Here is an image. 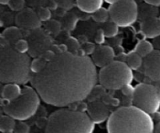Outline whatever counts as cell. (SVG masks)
<instances>
[{"mask_svg":"<svg viewBox=\"0 0 160 133\" xmlns=\"http://www.w3.org/2000/svg\"><path fill=\"white\" fill-rule=\"evenodd\" d=\"M98 79L92 59L70 52L56 55L31 83L46 104L67 107L88 97Z\"/></svg>","mask_w":160,"mask_h":133,"instance_id":"obj_1","label":"cell"},{"mask_svg":"<svg viewBox=\"0 0 160 133\" xmlns=\"http://www.w3.org/2000/svg\"><path fill=\"white\" fill-rule=\"evenodd\" d=\"M31 58L28 54L18 52L13 46L1 39L0 81L2 83L24 85L31 81Z\"/></svg>","mask_w":160,"mask_h":133,"instance_id":"obj_2","label":"cell"},{"mask_svg":"<svg viewBox=\"0 0 160 133\" xmlns=\"http://www.w3.org/2000/svg\"><path fill=\"white\" fill-rule=\"evenodd\" d=\"M108 133H154L151 115L135 106H124L112 112L107 121Z\"/></svg>","mask_w":160,"mask_h":133,"instance_id":"obj_3","label":"cell"},{"mask_svg":"<svg viewBox=\"0 0 160 133\" xmlns=\"http://www.w3.org/2000/svg\"><path fill=\"white\" fill-rule=\"evenodd\" d=\"M45 133H93L95 123L87 113L72 109L56 111L48 117Z\"/></svg>","mask_w":160,"mask_h":133,"instance_id":"obj_4","label":"cell"},{"mask_svg":"<svg viewBox=\"0 0 160 133\" xmlns=\"http://www.w3.org/2000/svg\"><path fill=\"white\" fill-rule=\"evenodd\" d=\"M41 97L34 87L22 88L21 95L15 101L6 102L2 101L5 114L16 121H26L34 116L40 107Z\"/></svg>","mask_w":160,"mask_h":133,"instance_id":"obj_5","label":"cell"},{"mask_svg":"<svg viewBox=\"0 0 160 133\" xmlns=\"http://www.w3.org/2000/svg\"><path fill=\"white\" fill-rule=\"evenodd\" d=\"M134 79L132 69L123 62L113 61L102 68L98 73V81L105 89L112 90H122L129 85Z\"/></svg>","mask_w":160,"mask_h":133,"instance_id":"obj_6","label":"cell"},{"mask_svg":"<svg viewBox=\"0 0 160 133\" xmlns=\"http://www.w3.org/2000/svg\"><path fill=\"white\" fill-rule=\"evenodd\" d=\"M132 101L138 108L153 115L159 112L160 107L159 90L151 84H138L134 87Z\"/></svg>","mask_w":160,"mask_h":133,"instance_id":"obj_7","label":"cell"},{"mask_svg":"<svg viewBox=\"0 0 160 133\" xmlns=\"http://www.w3.org/2000/svg\"><path fill=\"white\" fill-rule=\"evenodd\" d=\"M110 20L119 27H128L136 23L139 17V8L135 0H121L109 6Z\"/></svg>","mask_w":160,"mask_h":133,"instance_id":"obj_8","label":"cell"},{"mask_svg":"<svg viewBox=\"0 0 160 133\" xmlns=\"http://www.w3.org/2000/svg\"><path fill=\"white\" fill-rule=\"evenodd\" d=\"M29 43V55L33 58L41 57L45 51L51 50L52 47L51 37L47 31H42L40 28L34 30L31 34Z\"/></svg>","mask_w":160,"mask_h":133,"instance_id":"obj_9","label":"cell"},{"mask_svg":"<svg viewBox=\"0 0 160 133\" xmlns=\"http://www.w3.org/2000/svg\"><path fill=\"white\" fill-rule=\"evenodd\" d=\"M16 23L20 28L26 30H38L42 26V21L37 12L33 9L26 8L19 12L16 16Z\"/></svg>","mask_w":160,"mask_h":133,"instance_id":"obj_10","label":"cell"},{"mask_svg":"<svg viewBox=\"0 0 160 133\" xmlns=\"http://www.w3.org/2000/svg\"><path fill=\"white\" fill-rule=\"evenodd\" d=\"M144 70L147 77L154 82H160V51L152 53L144 58Z\"/></svg>","mask_w":160,"mask_h":133,"instance_id":"obj_11","label":"cell"},{"mask_svg":"<svg viewBox=\"0 0 160 133\" xmlns=\"http://www.w3.org/2000/svg\"><path fill=\"white\" fill-rule=\"evenodd\" d=\"M88 115L95 124H102L108 121L111 114L106 104L99 101H92L88 105Z\"/></svg>","mask_w":160,"mask_h":133,"instance_id":"obj_12","label":"cell"},{"mask_svg":"<svg viewBox=\"0 0 160 133\" xmlns=\"http://www.w3.org/2000/svg\"><path fill=\"white\" fill-rule=\"evenodd\" d=\"M115 53L111 47L98 45L92 55V60L95 66L104 68L114 61Z\"/></svg>","mask_w":160,"mask_h":133,"instance_id":"obj_13","label":"cell"},{"mask_svg":"<svg viewBox=\"0 0 160 133\" xmlns=\"http://www.w3.org/2000/svg\"><path fill=\"white\" fill-rule=\"evenodd\" d=\"M141 31L146 38L153 39L160 36V23L157 17H148L142 20Z\"/></svg>","mask_w":160,"mask_h":133,"instance_id":"obj_14","label":"cell"},{"mask_svg":"<svg viewBox=\"0 0 160 133\" xmlns=\"http://www.w3.org/2000/svg\"><path fill=\"white\" fill-rule=\"evenodd\" d=\"M104 0H76V4L81 12L93 14L102 8Z\"/></svg>","mask_w":160,"mask_h":133,"instance_id":"obj_15","label":"cell"},{"mask_svg":"<svg viewBox=\"0 0 160 133\" xmlns=\"http://www.w3.org/2000/svg\"><path fill=\"white\" fill-rule=\"evenodd\" d=\"M22 89L17 83L5 84L2 89V97L3 101L10 102L15 101L21 95Z\"/></svg>","mask_w":160,"mask_h":133,"instance_id":"obj_16","label":"cell"},{"mask_svg":"<svg viewBox=\"0 0 160 133\" xmlns=\"http://www.w3.org/2000/svg\"><path fill=\"white\" fill-rule=\"evenodd\" d=\"M1 39L9 45L14 46L17 41L23 39L21 31L17 26H9L4 30L1 36Z\"/></svg>","mask_w":160,"mask_h":133,"instance_id":"obj_17","label":"cell"},{"mask_svg":"<svg viewBox=\"0 0 160 133\" xmlns=\"http://www.w3.org/2000/svg\"><path fill=\"white\" fill-rule=\"evenodd\" d=\"M154 51V47L152 44L147 40H142L138 42L135 48V51L142 56V58H145L149 55Z\"/></svg>","mask_w":160,"mask_h":133,"instance_id":"obj_18","label":"cell"},{"mask_svg":"<svg viewBox=\"0 0 160 133\" xmlns=\"http://www.w3.org/2000/svg\"><path fill=\"white\" fill-rule=\"evenodd\" d=\"M17 121L12 117L7 115H2L0 119V130L1 132H13Z\"/></svg>","mask_w":160,"mask_h":133,"instance_id":"obj_19","label":"cell"},{"mask_svg":"<svg viewBox=\"0 0 160 133\" xmlns=\"http://www.w3.org/2000/svg\"><path fill=\"white\" fill-rule=\"evenodd\" d=\"M143 58L139 55L136 51L130 53L127 57V65L132 70H137L143 65Z\"/></svg>","mask_w":160,"mask_h":133,"instance_id":"obj_20","label":"cell"},{"mask_svg":"<svg viewBox=\"0 0 160 133\" xmlns=\"http://www.w3.org/2000/svg\"><path fill=\"white\" fill-rule=\"evenodd\" d=\"M104 34L106 37L107 38H112V37H116L119 33V26L118 25L116 24L114 22L111 21L106 22L104 23V26L102 27Z\"/></svg>","mask_w":160,"mask_h":133,"instance_id":"obj_21","label":"cell"},{"mask_svg":"<svg viewBox=\"0 0 160 133\" xmlns=\"http://www.w3.org/2000/svg\"><path fill=\"white\" fill-rule=\"evenodd\" d=\"M92 19L96 23H106V22L109 21V19H110L109 9L104 7L101 8L98 11H96L95 13L92 14Z\"/></svg>","mask_w":160,"mask_h":133,"instance_id":"obj_22","label":"cell"},{"mask_svg":"<svg viewBox=\"0 0 160 133\" xmlns=\"http://www.w3.org/2000/svg\"><path fill=\"white\" fill-rule=\"evenodd\" d=\"M78 18L76 15L73 13H66L63 17V23L62 26L67 31H73L76 26Z\"/></svg>","mask_w":160,"mask_h":133,"instance_id":"obj_23","label":"cell"},{"mask_svg":"<svg viewBox=\"0 0 160 133\" xmlns=\"http://www.w3.org/2000/svg\"><path fill=\"white\" fill-rule=\"evenodd\" d=\"M62 26V23L55 20H50L49 21L46 22L45 24V30L47 32L52 35H58L60 33Z\"/></svg>","mask_w":160,"mask_h":133,"instance_id":"obj_24","label":"cell"},{"mask_svg":"<svg viewBox=\"0 0 160 133\" xmlns=\"http://www.w3.org/2000/svg\"><path fill=\"white\" fill-rule=\"evenodd\" d=\"M47 63H48V62H47L46 60H45L43 58H36V59H34V60L31 62V72H32L34 74H38V73H41V72L45 68Z\"/></svg>","mask_w":160,"mask_h":133,"instance_id":"obj_25","label":"cell"},{"mask_svg":"<svg viewBox=\"0 0 160 133\" xmlns=\"http://www.w3.org/2000/svg\"><path fill=\"white\" fill-rule=\"evenodd\" d=\"M139 15L141 16L142 20L148 18V17H157L158 9H156V7L146 4L145 7L142 8V10L139 11Z\"/></svg>","mask_w":160,"mask_h":133,"instance_id":"obj_26","label":"cell"},{"mask_svg":"<svg viewBox=\"0 0 160 133\" xmlns=\"http://www.w3.org/2000/svg\"><path fill=\"white\" fill-rule=\"evenodd\" d=\"M65 45H67V48H68V52L73 53L74 55L78 52V50H80L81 48V45L80 44L79 40L72 37H69L67 39Z\"/></svg>","mask_w":160,"mask_h":133,"instance_id":"obj_27","label":"cell"},{"mask_svg":"<svg viewBox=\"0 0 160 133\" xmlns=\"http://www.w3.org/2000/svg\"><path fill=\"white\" fill-rule=\"evenodd\" d=\"M14 48L17 50L18 52L22 53V54H27V52L29 51V43H28V40H25V39H21L19 41H17V43L14 45Z\"/></svg>","mask_w":160,"mask_h":133,"instance_id":"obj_28","label":"cell"},{"mask_svg":"<svg viewBox=\"0 0 160 133\" xmlns=\"http://www.w3.org/2000/svg\"><path fill=\"white\" fill-rule=\"evenodd\" d=\"M37 13L42 22H48L51 20V10L48 7L39 8Z\"/></svg>","mask_w":160,"mask_h":133,"instance_id":"obj_29","label":"cell"},{"mask_svg":"<svg viewBox=\"0 0 160 133\" xmlns=\"http://www.w3.org/2000/svg\"><path fill=\"white\" fill-rule=\"evenodd\" d=\"M8 6L12 11L20 12V11L24 9L25 1L24 0H11Z\"/></svg>","mask_w":160,"mask_h":133,"instance_id":"obj_30","label":"cell"},{"mask_svg":"<svg viewBox=\"0 0 160 133\" xmlns=\"http://www.w3.org/2000/svg\"><path fill=\"white\" fill-rule=\"evenodd\" d=\"M30 127L27 123L23 121H17L13 133H29Z\"/></svg>","mask_w":160,"mask_h":133,"instance_id":"obj_31","label":"cell"},{"mask_svg":"<svg viewBox=\"0 0 160 133\" xmlns=\"http://www.w3.org/2000/svg\"><path fill=\"white\" fill-rule=\"evenodd\" d=\"M95 48H96V47H95V44L92 43V42L87 41L86 43L83 44L82 46H81V49L84 51L86 55H92L95 51Z\"/></svg>","mask_w":160,"mask_h":133,"instance_id":"obj_32","label":"cell"},{"mask_svg":"<svg viewBox=\"0 0 160 133\" xmlns=\"http://www.w3.org/2000/svg\"><path fill=\"white\" fill-rule=\"evenodd\" d=\"M105 39H106V35L104 34L102 28L98 29L97 31L96 34L95 36V42L98 45H102V44L105 42Z\"/></svg>","mask_w":160,"mask_h":133,"instance_id":"obj_33","label":"cell"},{"mask_svg":"<svg viewBox=\"0 0 160 133\" xmlns=\"http://www.w3.org/2000/svg\"><path fill=\"white\" fill-rule=\"evenodd\" d=\"M134 88H133L131 86V84L129 85H127L122 89V91H123V93L125 95V96H133V93H134Z\"/></svg>","mask_w":160,"mask_h":133,"instance_id":"obj_34","label":"cell"},{"mask_svg":"<svg viewBox=\"0 0 160 133\" xmlns=\"http://www.w3.org/2000/svg\"><path fill=\"white\" fill-rule=\"evenodd\" d=\"M146 4L149 6H154V7H158L160 6V0H144Z\"/></svg>","mask_w":160,"mask_h":133,"instance_id":"obj_35","label":"cell"},{"mask_svg":"<svg viewBox=\"0 0 160 133\" xmlns=\"http://www.w3.org/2000/svg\"><path fill=\"white\" fill-rule=\"evenodd\" d=\"M102 99H103L102 102L104 103V104H111V103H112L113 98H112L109 94H104L102 97Z\"/></svg>","mask_w":160,"mask_h":133,"instance_id":"obj_36","label":"cell"},{"mask_svg":"<svg viewBox=\"0 0 160 133\" xmlns=\"http://www.w3.org/2000/svg\"><path fill=\"white\" fill-rule=\"evenodd\" d=\"M58 6H59V3L56 0H54V1H50L48 8L50 10H56V9H57Z\"/></svg>","mask_w":160,"mask_h":133,"instance_id":"obj_37","label":"cell"},{"mask_svg":"<svg viewBox=\"0 0 160 133\" xmlns=\"http://www.w3.org/2000/svg\"><path fill=\"white\" fill-rule=\"evenodd\" d=\"M152 115H154V117H153V121H154V119H156V121H157V124L158 123L160 122V113L159 112H156V113L153 114Z\"/></svg>","mask_w":160,"mask_h":133,"instance_id":"obj_38","label":"cell"},{"mask_svg":"<svg viewBox=\"0 0 160 133\" xmlns=\"http://www.w3.org/2000/svg\"><path fill=\"white\" fill-rule=\"evenodd\" d=\"M120 1H121V0H104V2H106V3L109 4V5H110V6L116 4V3L119 2H120Z\"/></svg>","mask_w":160,"mask_h":133,"instance_id":"obj_39","label":"cell"},{"mask_svg":"<svg viewBox=\"0 0 160 133\" xmlns=\"http://www.w3.org/2000/svg\"><path fill=\"white\" fill-rule=\"evenodd\" d=\"M154 133H160V122L156 124V128H155Z\"/></svg>","mask_w":160,"mask_h":133,"instance_id":"obj_40","label":"cell"},{"mask_svg":"<svg viewBox=\"0 0 160 133\" xmlns=\"http://www.w3.org/2000/svg\"><path fill=\"white\" fill-rule=\"evenodd\" d=\"M11 0H0V3L2 5H9V3L10 2Z\"/></svg>","mask_w":160,"mask_h":133,"instance_id":"obj_41","label":"cell"},{"mask_svg":"<svg viewBox=\"0 0 160 133\" xmlns=\"http://www.w3.org/2000/svg\"><path fill=\"white\" fill-rule=\"evenodd\" d=\"M111 104H113V105H115V106L118 105V104H119L118 100H117V99H113V100H112V103H111Z\"/></svg>","mask_w":160,"mask_h":133,"instance_id":"obj_42","label":"cell"},{"mask_svg":"<svg viewBox=\"0 0 160 133\" xmlns=\"http://www.w3.org/2000/svg\"><path fill=\"white\" fill-rule=\"evenodd\" d=\"M158 18H159V23H160V15H159V17H158Z\"/></svg>","mask_w":160,"mask_h":133,"instance_id":"obj_43","label":"cell"},{"mask_svg":"<svg viewBox=\"0 0 160 133\" xmlns=\"http://www.w3.org/2000/svg\"><path fill=\"white\" fill-rule=\"evenodd\" d=\"M159 98H160V89L159 90Z\"/></svg>","mask_w":160,"mask_h":133,"instance_id":"obj_44","label":"cell"},{"mask_svg":"<svg viewBox=\"0 0 160 133\" xmlns=\"http://www.w3.org/2000/svg\"><path fill=\"white\" fill-rule=\"evenodd\" d=\"M2 133H13V132H2Z\"/></svg>","mask_w":160,"mask_h":133,"instance_id":"obj_45","label":"cell"},{"mask_svg":"<svg viewBox=\"0 0 160 133\" xmlns=\"http://www.w3.org/2000/svg\"><path fill=\"white\" fill-rule=\"evenodd\" d=\"M49 1H54V0H49Z\"/></svg>","mask_w":160,"mask_h":133,"instance_id":"obj_46","label":"cell"}]
</instances>
